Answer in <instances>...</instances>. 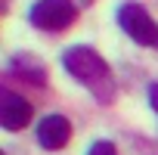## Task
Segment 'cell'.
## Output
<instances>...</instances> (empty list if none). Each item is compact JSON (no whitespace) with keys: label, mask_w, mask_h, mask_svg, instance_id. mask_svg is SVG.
<instances>
[{"label":"cell","mask_w":158,"mask_h":155,"mask_svg":"<svg viewBox=\"0 0 158 155\" xmlns=\"http://www.w3.org/2000/svg\"><path fill=\"white\" fill-rule=\"evenodd\" d=\"M62 68L74 78L77 84H84L93 99L99 103H112L115 93H118V84H115V74L109 68V62L93 50V47H68L62 53Z\"/></svg>","instance_id":"obj_1"},{"label":"cell","mask_w":158,"mask_h":155,"mask_svg":"<svg viewBox=\"0 0 158 155\" xmlns=\"http://www.w3.org/2000/svg\"><path fill=\"white\" fill-rule=\"evenodd\" d=\"M149 106L158 112V81H155V84H149Z\"/></svg>","instance_id":"obj_8"},{"label":"cell","mask_w":158,"mask_h":155,"mask_svg":"<svg viewBox=\"0 0 158 155\" xmlns=\"http://www.w3.org/2000/svg\"><path fill=\"white\" fill-rule=\"evenodd\" d=\"M77 19V6L71 0H37L28 10V22L40 31H65Z\"/></svg>","instance_id":"obj_3"},{"label":"cell","mask_w":158,"mask_h":155,"mask_svg":"<svg viewBox=\"0 0 158 155\" xmlns=\"http://www.w3.org/2000/svg\"><path fill=\"white\" fill-rule=\"evenodd\" d=\"M10 71H13V74H19V78H25V81H31V84H37V87L47 81L44 65H40L34 56H16V59H13V65H10Z\"/></svg>","instance_id":"obj_6"},{"label":"cell","mask_w":158,"mask_h":155,"mask_svg":"<svg viewBox=\"0 0 158 155\" xmlns=\"http://www.w3.org/2000/svg\"><path fill=\"white\" fill-rule=\"evenodd\" d=\"M31 115H34V109H31V103L25 96H19L13 90L0 93V124H3L6 130H25Z\"/></svg>","instance_id":"obj_4"},{"label":"cell","mask_w":158,"mask_h":155,"mask_svg":"<svg viewBox=\"0 0 158 155\" xmlns=\"http://www.w3.org/2000/svg\"><path fill=\"white\" fill-rule=\"evenodd\" d=\"M118 25L124 28V34L133 44H139V47H158V25L146 13V6H139V3H121L118 6Z\"/></svg>","instance_id":"obj_2"},{"label":"cell","mask_w":158,"mask_h":155,"mask_svg":"<svg viewBox=\"0 0 158 155\" xmlns=\"http://www.w3.org/2000/svg\"><path fill=\"white\" fill-rule=\"evenodd\" d=\"M87 155H118V149H115V143L99 140V143H93V146H90V152H87Z\"/></svg>","instance_id":"obj_7"},{"label":"cell","mask_w":158,"mask_h":155,"mask_svg":"<svg viewBox=\"0 0 158 155\" xmlns=\"http://www.w3.org/2000/svg\"><path fill=\"white\" fill-rule=\"evenodd\" d=\"M68 140H71V124H68V118H62V115H47V118L37 124V143H40L44 149H50V152L65 149Z\"/></svg>","instance_id":"obj_5"}]
</instances>
